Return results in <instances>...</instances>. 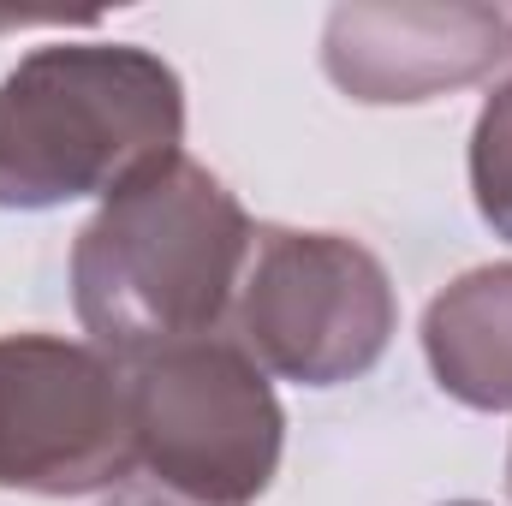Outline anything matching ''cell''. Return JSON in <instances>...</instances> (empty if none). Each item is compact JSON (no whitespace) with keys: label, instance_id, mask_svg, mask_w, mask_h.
<instances>
[{"label":"cell","instance_id":"6da1fadb","mask_svg":"<svg viewBox=\"0 0 512 506\" xmlns=\"http://www.w3.org/2000/svg\"><path fill=\"white\" fill-rule=\"evenodd\" d=\"M251 239L256 227L239 197L191 155H167L120 185L78 233V322L102 352L131 364L185 340H209L239 298Z\"/></svg>","mask_w":512,"mask_h":506},{"label":"cell","instance_id":"7a4b0ae2","mask_svg":"<svg viewBox=\"0 0 512 506\" xmlns=\"http://www.w3.org/2000/svg\"><path fill=\"white\" fill-rule=\"evenodd\" d=\"M173 66L126 42H54L0 78V209L114 197L179 155Z\"/></svg>","mask_w":512,"mask_h":506},{"label":"cell","instance_id":"3957f363","mask_svg":"<svg viewBox=\"0 0 512 506\" xmlns=\"http://www.w3.org/2000/svg\"><path fill=\"white\" fill-rule=\"evenodd\" d=\"M137 471L185 501L245 506L280 465V405L245 346L185 340L126 370ZM131 471V477H137Z\"/></svg>","mask_w":512,"mask_h":506},{"label":"cell","instance_id":"277c9868","mask_svg":"<svg viewBox=\"0 0 512 506\" xmlns=\"http://www.w3.org/2000/svg\"><path fill=\"white\" fill-rule=\"evenodd\" d=\"M233 310L256 364L304 387L364 376L399 316L387 268L358 239L292 227H256Z\"/></svg>","mask_w":512,"mask_h":506},{"label":"cell","instance_id":"5b68a950","mask_svg":"<svg viewBox=\"0 0 512 506\" xmlns=\"http://www.w3.org/2000/svg\"><path fill=\"white\" fill-rule=\"evenodd\" d=\"M137 471L126 376L60 334H0V489L90 495Z\"/></svg>","mask_w":512,"mask_h":506},{"label":"cell","instance_id":"8992f818","mask_svg":"<svg viewBox=\"0 0 512 506\" xmlns=\"http://www.w3.org/2000/svg\"><path fill=\"white\" fill-rule=\"evenodd\" d=\"M507 54L489 6H340L328 18V78L358 102H423L483 78Z\"/></svg>","mask_w":512,"mask_h":506},{"label":"cell","instance_id":"52a82bcc","mask_svg":"<svg viewBox=\"0 0 512 506\" xmlns=\"http://www.w3.org/2000/svg\"><path fill=\"white\" fill-rule=\"evenodd\" d=\"M423 352L453 399L477 411H512V268H477L453 280L423 316Z\"/></svg>","mask_w":512,"mask_h":506},{"label":"cell","instance_id":"ba28073f","mask_svg":"<svg viewBox=\"0 0 512 506\" xmlns=\"http://www.w3.org/2000/svg\"><path fill=\"white\" fill-rule=\"evenodd\" d=\"M471 191L483 221L512 239V78L483 102L477 131H471Z\"/></svg>","mask_w":512,"mask_h":506},{"label":"cell","instance_id":"9c48e42d","mask_svg":"<svg viewBox=\"0 0 512 506\" xmlns=\"http://www.w3.org/2000/svg\"><path fill=\"white\" fill-rule=\"evenodd\" d=\"M108 506H203V501H185V495H173V489H161V483H149V477H126Z\"/></svg>","mask_w":512,"mask_h":506},{"label":"cell","instance_id":"30bf717a","mask_svg":"<svg viewBox=\"0 0 512 506\" xmlns=\"http://www.w3.org/2000/svg\"><path fill=\"white\" fill-rule=\"evenodd\" d=\"M507 42H512V18H507Z\"/></svg>","mask_w":512,"mask_h":506},{"label":"cell","instance_id":"8fae6325","mask_svg":"<svg viewBox=\"0 0 512 506\" xmlns=\"http://www.w3.org/2000/svg\"><path fill=\"white\" fill-rule=\"evenodd\" d=\"M507 477H512V465H507Z\"/></svg>","mask_w":512,"mask_h":506},{"label":"cell","instance_id":"7c38bea8","mask_svg":"<svg viewBox=\"0 0 512 506\" xmlns=\"http://www.w3.org/2000/svg\"><path fill=\"white\" fill-rule=\"evenodd\" d=\"M465 506H471V501H465Z\"/></svg>","mask_w":512,"mask_h":506}]
</instances>
